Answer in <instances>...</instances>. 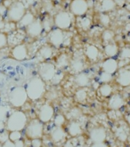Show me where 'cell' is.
Masks as SVG:
<instances>
[{
    "label": "cell",
    "instance_id": "obj_1",
    "mask_svg": "<svg viewBox=\"0 0 130 147\" xmlns=\"http://www.w3.org/2000/svg\"><path fill=\"white\" fill-rule=\"evenodd\" d=\"M28 97L32 101L41 99L46 93V83L39 76L33 77L24 86Z\"/></svg>",
    "mask_w": 130,
    "mask_h": 147
},
{
    "label": "cell",
    "instance_id": "obj_2",
    "mask_svg": "<svg viewBox=\"0 0 130 147\" xmlns=\"http://www.w3.org/2000/svg\"><path fill=\"white\" fill-rule=\"evenodd\" d=\"M5 129L10 131H22L28 123V117L22 110H16L9 115L5 122Z\"/></svg>",
    "mask_w": 130,
    "mask_h": 147
},
{
    "label": "cell",
    "instance_id": "obj_3",
    "mask_svg": "<svg viewBox=\"0 0 130 147\" xmlns=\"http://www.w3.org/2000/svg\"><path fill=\"white\" fill-rule=\"evenodd\" d=\"M28 97L25 87L16 86L11 90L9 94V101L11 107L15 108L22 107L27 103Z\"/></svg>",
    "mask_w": 130,
    "mask_h": 147
},
{
    "label": "cell",
    "instance_id": "obj_4",
    "mask_svg": "<svg viewBox=\"0 0 130 147\" xmlns=\"http://www.w3.org/2000/svg\"><path fill=\"white\" fill-rule=\"evenodd\" d=\"M27 11L25 5L22 1H15L11 3L10 6L7 9L6 18L7 20L11 22L17 23Z\"/></svg>",
    "mask_w": 130,
    "mask_h": 147
},
{
    "label": "cell",
    "instance_id": "obj_5",
    "mask_svg": "<svg viewBox=\"0 0 130 147\" xmlns=\"http://www.w3.org/2000/svg\"><path fill=\"white\" fill-rule=\"evenodd\" d=\"M44 134V123L38 118L30 120L25 126V135L29 140L41 139Z\"/></svg>",
    "mask_w": 130,
    "mask_h": 147
},
{
    "label": "cell",
    "instance_id": "obj_6",
    "mask_svg": "<svg viewBox=\"0 0 130 147\" xmlns=\"http://www.w3.org/2000/svg\"><path fill=\"white\" fill-rule=\"evenodd\" d=\"M73 17L74 16L70 11H61L54 16V25L59 29L64 31L68 30L73 24Z\"/></svg>",
    "mask_w": 130,
    "mask_h": 147
},
{
    "label": "cell",
    "instance_id": "obj_7",
    "mask_svg": "<svg viewBox=\"0 0 130 147\" xmlns=\"http://www.w3.org/2000/svg\"><path fill=\"white\" fill-rule=\"evenodd\" d=\"M57 71L55 64L49 61L41 62L38 69V76L45 83L51 82Z\"/></svg>",
    "mask_w": 130,
    "mask_h": 147
},
{
    "label": "cell",
    "instance_id": "obj_8",
    "mask_svg": "<svg viewBox=\"0 0 130 147\" xmlns=\"http://www.w3.org/2000/svg\"><path fill=\"white\" fill-rule=\"evenodd\" d=\"M67 40L66 32L64 30L55 28L48 33V42L55 48H61Z\"/></svg>",
    "mask_w": 130,
    "mask_h": 147
},
{
    "label": "cell",
    "instance_id": "obj_9",
    "mask_svg": "<svg viewBox=\"0 0 130 147\" xmlns=\"http://www.w3.org/2000/svg\"><path fill=\"white\" fill-rule=\"evenodd\" d=\"M69 9L73 16H85L89 10V2L87 0H71Z\"/></svg>",
    "mask_w": 130,
    "mask_h": 147
},
{
    "label": "cell",
    "instance_id": "obj_10",
    "mask_svg": "<svg viewBox=\"0 0 130 147\" xmlns=\"http://www.w3.org/2000/svg\"><path fill=\"white\" fill-rule=\"evenodd\" d=\"M55 108L50 103H43L37 113V118L43 123H47L55 117Z\"/></svg>",
    "mask_w": 130,
    "mask_h": 147
},
{
    "label": "cell",
    "instance_id": "obj_11",
    "mask_svg": "<svg viewBox=\"0 0 130 147\" xmlns=\"http://www.w3.org/2000/svg\"><path fill=\"white\" fill-rule=\"evenodd\" d=\"M28 54H29L28 48L27 45L25 43L16 45L13 46L9 51V57L18 61H23L28 59Z\"/></svg>",
    "mask_w": 130,
    "mask_h": 147
},
{
    "label": "cell",
    "instance_id": "obj_12",
    "mask_svg": "<svg viewBox=\"0 0 130 147\" xmlns=\"http://www.w3.org/2000/svg\"><path fill=\"white\" fill-rule=\"evenodd\" d=\"M25 33L32 38H38L43 33V26L41 19L35 18V20L25 28Z\"/></svg>",
    "mask_w": 130,
    "mask_h": 147
},
{
    "label": "cell",
    "instance_id": "obj_13",
    "mask_svg": "<svg viewBox=\"0 0 130 147\" xmlns=\"http://www.w3.org/2000/svg\"><path fill=\"white\" fill-rule=\"evenodd\" d=\"M116 80L122 87L130 86V65H126L119 68Z\"/></svg>",
    "mask_w": 130,
    "mask_h": 147
},
{
    "label": "cell",
    "instance_id": "obj_14",
    "mask_svg": "<svg viewBox=\"0 0 130 147\" xmlns=\"http://www.w3.org/2000/svg\"><path fill=\"white\" fill-rule=\"evenodd\" d=\"M95 7L100 13H108L116 9L117 4L114 0H97Z\"/></svg>",
    "mask_w": 130,
    "mask_h": 147
},
{
    "label": "cell",
    "instance_id": "obj_15",
    "mask_svg": "<svg viewBox=\"0 0 130 147\" xmlns=\"http://www.w3.org/2000/svg\"><path fill=\"white\" fill-rule=\"evenodd\" d=\"M53 56H54V47L48 43L43 45L37 52V57L41 60V61L51 59Z\"/></svg>",
    "mask_w": 130,
    "mask_h": 147
},
{
    "label": "cell",
    "instance_id": "obj_16",
    "mask_svg": "<svg viewBox=\"0 0 130 147\" xmlns=\"http://www.w3.org/2000/svg\"><path fill=\"white\" fill-rule=\"evenodd\" d=\"M101 68L103 71L110 74H113L119 69V63L113 57H108L101 64Z\"/></svg>",
    "mask_w": 130,
    "mask_h": 147
},
{
    "label": "cell",
    "instance_id": "obj_17",
    "mask_svg": "<svg viewBox=\"0 0 130 147\" xmlns=\"http://www.w3.org/2000/svg\"><path fill=\"white\" fill-rule=\"evenodd\" d=\"M125 104L123 97L119 94H112L108 101V107L110 110H118L122 108Z\"/></svg>",
    "mask_w": 130,
    "mask_h": 147
},
{
    "label": "cell",
    "instance_id": "obj_18",
    "mask_svg": "<svg viewBox=\"0 0 130 147\" xmlns=\"http://www.w3.org/2000/svg\"><path fill=\"white\" fill-rule=\"evenodd\" d=\"M90 137L94 142H104L106 137V129L102 126L95 127L90 132Z\"/></svg>",
    "mask_w": 130,
    "mask_h": 147
},
{
    "label": "cell",
    "instance_id": "obj_19",
    "mask_svg": "<svg viewBox=\"0 0 130 147\" xmlns=\"http://www.w3.org/2000/svg\"><path fill=\"white\" fill-rule=\"evenodd\" d=\"M69 67L72 73L77 74L83 72V71L85 69V61L82 57H73V58H71Z\"/></svg>",
    "mask_w": 130,
    "mask_h": 147
},
{
    "label": "cell",
    "instance_id": "obj_20",
    "mask_svg": "<svg viewBox=\"0 0 130 147\" xmlns=\"http://www.w3.org/2000/svg\"><path fill=\"white\" fill-rule=\"evenodd\" d=\"M85 57L92 62H95L98 60L100 57V50L94 45H87L84 48Z\"/></svg>",
    "mask_w": 130,
    "mask_h": 147
},
{
    "label": "cell",
    "instance_id": "obj_21",
    "mask_svg": "<svg viewBox=\"0 0 130 147\" xmlns=\"http://www.w3.org/2000/svg\"><path fill=\"white\" fill-rule=\"evenodd\" d=\"M71 58L70 57L68 54L64 52L60 54L55 59V67L57 70H64L68 67L71 63Z\"/></svg>",
    "mask_w": 130,
    "mask_h": 147
},
{
    "label": "cell",
    "instance_id": "obj_22",
    "mask_svg": "<svg viewBox=\"0 0 130 147\" xmlns=\"http://www.w3.org/2000/svg\"><path fill=\"white\" fill-rule=\"evenodd\" d=\"M83 133L82 127L79 122L71 120L67 126V133L71 137H77Z\"/></svg>",
    "mask_w": 130,
    "mask_h": 147
},
{
    "label": "cell",
    "instance_id": "obj_23",
    "mask_svg": "<svg viewBox=\"0 0 130 147\" xmlns=\"http://www.w3.org/2000/svg\"><path fill=\"white\" fill-rule=\"evenodd\" d=\"M35 16L32 11H26V12L25 13V15L22 16V18H21L20 21L17 22V25L18 26L19 28H25L26 27H28V25H31L34 20H35Z\"/></svg>",
    "mask_w": 130,
    "mask_h": 147
},
{
    "label": "cell",
    "instance_id": "obj_24",
    "mask_svg": "<svg viewBox=\"0 0 130 147\" xmlns=\"http://www.w3.org/2000/svg\"><path fill=\"white\" fill-rule=\"evenodd\" d=\"M74 82L79 87H87L90 84V78L87 74L80 72L75 74Z\"/></svg>",
    "mask_w": 130,
    "mask_h": 147
},
{
    "label": "cell",
    "instance_id": "obj_25",
    "mask_svg": "<svg viewBox=\"0 0 130 147\" xmlns=\"http://www.w3.org/2000/svg\"><path fill=\"white\" fill-rule=\"evenodd\" d=\"M119 51V45L114 41L106 44L104 46V53L108 57H113L115 56H117Z\"/></svg>",
    "mask_w": 130,
    "mask_h": 147
},
{
    "label": "cell",
    "instance_id": "obj_26",
    "mask_svg": "<svg viewBox=\"0 0 130 147\" xmlns=\"http://www.w3.org/2000/svg\"><path fill=\"white\" fill-rule=\"evenodd\" d=\"M66 137V133L62 127L56 126L51 133V138L55 142H61Z\"/></svg>",
    "mask_w": 130,
    "mask_h": 147
},
{
    "label": "cell",
    "instance_id": "obj_27",
    "mask_svg": "<svg viewBox=\"0 0 130 147\" xmlns=\"http://www.w3.org/2000/svg\"><path fill=\"white\" fill-rule=\"evenodd\" d=\"M77 25L80 29L87 32L90 28L92 25V20L91 18L87 17V16H83L77 17Z\"/></svg>",
    "mask_w": 130,
    "mask_h": 147
},
{
    "label": "cell",
    "instance_id": "obj_28",
    "mask_svg": "<svg viewBox=\"0 0 130 147\" xmlns=\"http://www.w3.org/2000/svg\"><path fill=\"white\" fill-rule=\"evenodd\" d=\"M87 97H88V90L87 87H80L74 94V98L78 103H84L87 100Z\"/></svg>",
    "mask_w": 130,
    "mask_h": 147
},
{
    "label": "cell",
    "instance_id": "obj_29",
    "mask_svg": "<svg viewBox=\"0 0 130 147\" xmlns=\"http://www.w3.org/2000/svg\"><path fill=\"white\" fill-rule=\"evenodd\" d=\"M98 92L103 97H109L112 94L113 89L109 83H106V84H102L99 87Z\"/></svg>",
    "mask_w": 130,
    "mask_h": 147
},
{
    "label": "cell",
    "instance_id": "obj_30",
    "mask_svg": "<svg viewBox=\"0 0 130 147\" xmlns=\"http://www.w3.org/2000/svg\"><path fill=\"white\" fill-rule=\"evenodd\" d=\"M114 32L110 29H106L105 31H103V32L102 33V40H103V42L105 44V45L114 41Z\"/></svg>",
    "mask_w": 130,
    "mask_h": 147
},
{
    "label": "cell",
    "instance_id": "obj_31",
    "mask_svg": "<svg viewBox=\"0 0 130 147\" xmlns=\"http://www.w3.org/2000/svg\"><path fill=\"white\" fill-rule=\"evenodd\" d=\"M67 115L70 117V119H71L72 120H77L82 116V110L77 107H73L69 110Z\"/></svg>",
    "mask_w": 130,
    "mask_h": 147
},
{
    "label": "cell",
    "instance_id": "obj_32",
    "mask_svg": "<svg viewBox=\"0 0 130 147\" xmlns=\"http://www.w3.org/2000/svg\"><path fill=\"white\" fill-rule=\"evenodd\" d=\"M65 123H66V117L64 114L58 113L54 117V124H55V126L62 127Z\"/></svg>",
    "mask_w": 130,
    "mask_h": 147
},
{
    "label": "cell",
    "instance_id": "obj_33",
    "mask_svg": "<svg viewBox=\"0 0 130 147\" xmlns=\"http://www.w3.org/2000/svg\"><path fill=\"white\" fill-rule=\"evenodd\" d=\"M99 22L104 27H109L111 19L107 13H101L100 12L99 15Z\"/></svg>",
    "mask_w": 130,
    "mask_h": 147
},
{
    "label": "cell",
    "instance_id": "obj_34",
    "mask_svg": "<svg viewBox=\"0 0 130 147\" xmlns=\"http://www.w3.org/2000/svg\"><path fill=\"white\" fill-rule=\"evenodd\" d=\"M119 59L120 61H123L126 60L130 61V48L124 47L123 48H122L119 52Z\"/></svg>",
    "mask_w": 130,
    "mask_h": 147
},
{
    "label": "cell",
    "instance_id": "obj_35",
    "mask_svg": "<svg viewBox=\"0 0 130 147\" xmlns=\"http://www.w3.org/2000/svg\"><path fill=\"white\" fill-rule=\"evenodd\" d=\"M42 22V26H43L44 32H50L52 30V27L54 26V21L50 20V18H44L43 21H41Z\"/></svg>",
    "mask_w": 130,
    "mask_h": 147
},
{
    "label": "cell",
    "instance_id": "obj_36",
    "mask_svg": "<svg viewBox=\"0 0 130 147\" xmlns=\"http://www.w3.org/2000/svg\"><path fill=\"white\" fill-rule=\"evenodd\" d=\"M10 108L8 106H0V121H4L7 119L9 117V112Z\"/></svg>",
    "mask_w": 130,
    "mask_h": 147
},
{
    "label": "cell",
    "instance_id": "obj_37",
    "mask_svg": "<svg viewBox=\"0 0 130 147\" xmlns=\"http://www.w3.org/2000/svg\"><path fill=\"white\" fill-rule=\"evenodd\" d=\"M8 45V34L0 32V49L7 48Z\"/></svg>",
    "mask_w": 130,
    "mask_h": 147
},
{
    "label": "cell",
    "instance_id": "obj_38",
    "mask_svg": "<svg viewBox=\"0 0 130 147\" xmlns=\"http://www.w3.org/2000/svg\"><path fill=\"white\" fill-rule=\"evenodd\" d=\"M99 80L102 84H106V83H110L112 80V74H108L106 72L103 71L100 74V75L99 77Z\"/></svg>",
    "mask_w": 130,
    "mask_h": 147
},
{
    "label": "cell",
    "instance_id": "obj_39",
    "mask_svg": "<svg viewBox=\"0 0 130 147\" xmlns=\"http://www.w3.org/2000/svg\"><path fill=\"white\" fill-rule=\"evenodd\" d=\"M22 139V133L21 131H10L9 133V140L15 142L17 140Z\"/></svg>",
    "mask_w": 130,
    "mask_h": 147
},
{
    "label": "cell",
    "instance_id": "obj_40",
    "mask_svg": "<svg viewBox=\"0 0 130 147\" xmlns=\"http://www.w3.org/2000/svg\"><path fill=\"white\" fill-rule=\"evenodd\" d=\"M64 78V74L61 73V72H57L56 73L55 76L53 78V80H51V82L54 84H58L61 81H62V79Z\"/></svg>",
    "mask_w": 130,
    "mask_h": 147
},
{
    "label": "cell",
    "instance_id": "obj_41",
    "mask_svg": "<svg viewBox=\"0 0 130 147\" xmlns=\"http://www.w3.org/2000/svg\"><path fill=\"white\" fill-rule=\"evenodd\" d=\"M9 131L6 129L0 133V143L1 144L9 140Z\"/></svg>",
    "mask_w": 130,
    "mask_h": 147
},
{
    "label": "cell",
    "instance_id": "obj_42",
    "mask_svg": "<svg viewBox=\"0 0 130 147\" xmlns=\"http://www.w3.org/2000/svg\"><path fill=\"white\" fill-rule=\"evenodd\" d=\"M31 146L32 147H41L42 146V141L41 139H33L31 140Z\"/></svg>",
    "mask_w": 130,
    "mask_h": 147
},
{
    "label": "cell",
    "instance_id": "obj_43",
    "mask_svg": "<svg viewBox=\"0 0 130 147\" xmlns=\"http://www.w3.org/2000/svg\"><path fill=\"white\" fill-rule=\"evenodd\" d=\"M2 147H15V144H14V142L12 141L8 140L7 141L2 143Z\"/></svg>",
    "mask_w": 130,
    "mask_h": 147
},
{
    "label": "cell",
    "instance_id": "obj_44",
    "mask_svg": "<svg viewBox=\"0 0 130 147\" xmlns=\"http://www.w3.org/2000/svg\"><path fill=\"white\" fill-rule=\"evenodd\" d=\"M7 8L3 5V4L0 5V17H2L5 15H6Z\"/></svg>",
    "mask_w": 130,
    "mask_h": 147
},
{
    "label": "cell",
    "instance_id": "obj_45",
    "mask_svg": "<svg viewBox=\"0 0 130 147\" xmlns=\"http://www.w3.org/2000/svg\"><path fill=\"white\" fill-rule=\"evenodd\" d=\"M5 49H6V48L0 49V61L3 59L4 57H7V55H9V54H7V51H5Z\"/></svg>",
    "mask_w": 130,
    "mask_h": 147
},
{
    "label": "cell",
    "instance_id": "obj_46",
    "mask_svg": "<svg viewBox=\"0 0 130 147\" xmlns=\"http://www.w3.org/2000/svg\"><path fill=\"white\" fill-rule=\"evenodd\" d=\"M14 144H15V147H25V142L22 140L14 142Z\"/></svg>",
    "mask_w": 130,
    "mask_h": 147
},
{
    "label": "cell",
    "instance_id": "obj_47",
    "mask_svg": "<svg viewBox=\"0 0 130 147\" xmlns=\"http://www.w3.org/2000/svg\"><path fill=\"white\" fill-rule=\"evenodd\" d=\"M90 147H107V146L103 142H94V144L91 145Z\"/></svg>",
    "mask_w": 130,
    "mask_h": 147
},
{
    "label": "cell",
    "instance_id": "obj_48",
    "mask_svg": "<svg viewBox=\"0 0 130 147\" xmlns=\"http://www.w3.org/2000/svg\"><path fill=\"white\" fill-rule=\"evenodd\" d=\"M63 147H75V146H74V144L72 142L71 140H68V141H67V142L64 143Z\"/></svg>",
    "mask_w": 130,
    "mask_h": 147
},
{
    "label": "cell",
    "instance_id": "obj_49",
    "mask_svg": "<svg viewBox=\"0 0 130 147\" xmlns=\"http://www.w3.org/2000/svg\"><path fill=\"white\" fill-rule=\"evenodd\" d=\"M5 129V123L4 121H0V133Z\"/></svg>",
    "mask_w": 130,
    "mask_h": 147
},
{
    "label": "cell",
    "instance_id": "obj_50",
    "mask_svg": "<svg viewBox=\"0 0 130 147\" xmlns=\"http://www.w3.org/2000/svg\"><path fill=\"white\" fill-rule=\"evenodd\" d=\"M126 122H127V123L130 125V112L128 113L127 115L126 116Z\"/></svg>",
    "mask_w": 130,
    "mask_h": 147
},
{
    "label": "cell",
    "instance_id": "obj_51",
    "mask_svg": "<svg viewBox=\"0 0 130 147\" xmlns=\"http://www.w3.org/2000/svg\"><path fill=\"white\" fill-rule=\"evenodd\" d=\"M34 2V0H25V2H23L24 4H28V5H32L33 2Z\"/></svg>",
    "mask_w": 130,
    "mask_h": 147
},
{
    "label": "cell",
    "instance_id": "obj_52",
    "mask_svg": "<svg viewBox=\"0 0 130 147\" xmlns=\"http://www.w3.org/2000/svg\"><path fill=\"white\" fill-rule=\"evenodd\" d=\"M126 28H127V29H128V31H129V32H130V23H129V24L128 25H127V27H126Z\"/></svg>",
    "mask_w": 130,
    "mask_h": 147
},
{
    "label": "cell",
    "instance_id": "obj_53",
    "mask_svg": "<svg viewBox=\"0 0 130 147\" xmlns=\"http://www.w3.org/2000/svg\"><path fill=\"white\" fill-rule=\"evenodd\" d=\"M2 1H3V0H0V5L2 3Z\"/></svg>",
    "mask_w": 130,
    "mask_h": 147
},
{
    "label": "cell",
    "instance_id": "obj_54",
    "mask_svg": "<svg viewBox=\"0 0 130 147\" xmlns=\"http://www.w3.org/2000/svg\"><path fill=\"white\" fill-rule=\"evenodd\" d=\"M0 147H2V144L1 143H0Z\"/></svg>",
    "mask_w": 130,
    "mask_h": 147
}]
</instances>
